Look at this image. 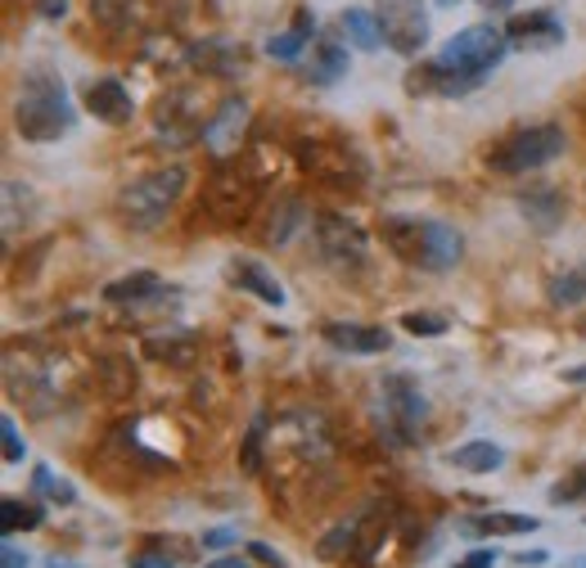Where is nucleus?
I'll return each instance as SVG.
<instances>
[{
    "mask_svg": "<svg viewBox=\"0 0 586 568\" xmlns=\"http://www.w3.org/2000/svg\"><path fill=\"white\" fill-rule=\"evenodd\" d=\"M73 122H78V113H73V100H69V91H63L59 78H50V73L23 78L19 100H14V126H19L23 140H32V145H50V140L69 135Z\"/></svg>",
    "mask_w": 586,
    "mask_h": 568,
    "instance_id": "f257e3e1",
    "label": "nucleus"
},
{
    "mask_svg": "<svg viewBox=\"0 0 586 568\" xmlns=\"http://www.w3.org/2000/svg\"><path fill=\"white\" fill-rule=\"evenodd\" d=\"M383 240L402 262L420 266V271H451L465 253V240L446 222H415V217H388L383 222Z\"/></svg>",
    "mask_w": 586,
    "mask_h": 568,
    "instance_id": "f03ea898",
    "label": "nucleus"
},
{
    "mask_svg": "<svg viewBox=\"0 0 586 568\" xmlns=\"http://www.w3.org/2000/svg\"><path fill=\"white\" fill-rule=\"evenodd\" d=\"M181 190H185V168L150 172V176L132 181V185L117 194V217L126 226H136V231H154L167 217V212H172V203L181 199Z\"/></svg>",
    "mask_w": 586,
    "mask_h": 568,
    "instance_id": "7ed1b4c3",
    "label": "nucleus"
},
{
    "mask_svg": "<svg viewBox=\"0 0 586 568\" xmlns=\"http://www.w3.org/2000/svg\"><path fill=\"white\" fill-rule=\"evenodd\" d=\"M510 50V37L492 23H474V28H461L438 54L442 68H451V73H461L470 82H483V73H492V68L505 59Z\"/></svg>",
    "mask_w": 586,
    "mask_h": 568,
    "instance_id": "20e7f679",
    "label": "nucleus"
},
{
    "mask_svg": "<svg viewBox=\"0 0 586 568\" xmlns=\"http://www.w3.org/2000/svg\"><path fill=\"white\" fill-rule=\"evenodd\" d=\"M564 154V131L559 126H528L510 135L505 145L492 150V172H505V176H524V172H537L546 163H555Z\"/></svg>",
    "mask_w": 586,
    "mask_h": 568,
    "instance_id": "39448f33",
    "label": "nucleus"
},
{
    "mask_svg": "<svg viewBox=\"0 0 586 568\" xmlns=\"http://www.w3.org/2000/svg\"><path fill=\"white\" fill-rule=\"evenodd\" d=\"M374 19L383 28V41L398 54H420L429 41V14L420 0H374Z\"/></svg>",
    "mask_w": 586,
    "mask_h": 568,
    "instance_id": "423d86ee",
    "label": "nucleus"
},
{
    "mask_svg": "<svg viewBox=\"0 0 586 568\" xmlns=\"http://www.w3.org/2000/svg\"><path fill=\"white\" fill-rule=\"evenodd\" d=\"M316 244H320L325 257H330L335 266H343V271H361L366 266V231L357 222L339 217V212L316 217Z\"/></svg>",
    "mask_w": 586,
    "mask_h": 568,
    "instance_id": "0eeeda50",
    "label": "nucleus"
},
{
    "mask_svg": "<svg viewBox=\"0 0 586 568\" xmlns=\"http://www.w3.org/2000/svg\"><path fill=\"white\" fill-rule=\"evenodd\" d=\"M244 126H248V104H244V100H226V104L204 122V145H208L217 159H226V154L239 150Z\"/></svg>",
    "mask_w": 586,
    "mask_h": 568,
    "instance_id": "6e6552de",
    "label": "nucleus"
},
{
    "mask_svg": "<svg viewBox=\"0 0 586 568\" xmlns=\"http://www.w3.org/2000/svg\"><path fill=\"white\" fill-rule=\"evenodd\" d=\"M82 100H86V109H91L100 122H109V126H126V122L136 118V100H132V91H126L117 78L91 82Z\"/></svg>",
    "mask_w": 586,
    "mask_h": 568,
    "instance_id": "1a4fd4ad",
    "label": "nucleus"
},
{
    "mask_svg": "<svg viewBox=\"0 0 586 568\" xmlns=\"http://www.w3.org/2000/svg\"><path fill=\"white\" fill-rule=\"evenodd\" d=\"M383 402H388V415L398 419L402 434H411L415 424L429 415V397H424L420 384L407 379V375H388V379H383Z\"/></svg>",
    "mask_w": 586,
    "mask_h": 568,
    "instance_id": "9d476101",
    "label": "nucleus"
},
{
    "mask_svg": "<svg viewBox=\"0 0 586 568\" xmlns=\"http://www.w3.org/2000/svg\"><path fill=\"white\" fill-rule=\"evenodd\" d=\"M325 334V343L330 347H339V352H361V357H370V352H388V329H379V325H357V321H330L320 329Z\"/></svg>",
    "mask_w": 586,
    "mask_h": 568,
    "instance_id": "9b49d317",
    "label": "nucleus"
},
{
    "mask_svg": "<svg viewBox=\"0 0 586 568\" xmlns=\"http://www.w3.org/2000/svg\"><path fill=\"white\" fill-rule=\"evenodd\" d=\"M230 284H239L244 294H253V298H263V303H271V307H285V284L263 266V262H253V257H235L230 262Z\"/></svg>",
    "mask_w": 586,
    "mask_h": 568,
    "instance_id": "f8f14e48",
    "label": "nucleus"
},
{
    "mask_svg": "<svg viewBox=\"0 0 586 568\" xmlns=\"http://www.w3.org/2000/svg\"><path fill=\"white\" fill-rule=\"evenodd\" d=\"M505 37L514 45H559L564 41V28H559L555 14H518V19H510Z\"/></svg>",
    "mask_w": 586,
    "mask_h": 568,
    "instance_id": "ddd939ff",
    "label": "nucleus"
},
{
    "mask_svg": "<svg viewBox=\"0 0 586 568\" xmlns=\"http://www.w3.org/2000/svg\"><path fill=\"white\" fill-rule=\"evenodd\" d=\"M461 532H465V537H524V532H537V519H533V515H505V510H492V515L465 519Z\"/></svg>",
    "mask_w": 586,
    "mask_h": 568,
    "instance_id": "4468645a",
    "label": "nucleus"
},
{
    "mask_svg": "<svg viewBox=\"0 0 586 568\" xmlns=\"http://www.w3.org/2000/svg\"><path fill=\"white\" fill-rule=\"evenodd\" d=\"M446 460H451L455 469H465V474H492V469L505 465V452H501L492 438H474V443H465V447H455Z\"/></svg>",
    "mask_w": 586,
    "mask_h": 568,
    "instance_id": "2eb2a0df",
    "label": "nucleus"
},
{
    "mask_svg": "<svg viewBox=\"0 0 586 568\" xmlns=\"http://www.w3.org/2000/svg\"><path fill=\"white\" fill-rule=\"evenodd\" d=\"M154 294H163V280L154 271H136V275H122V280L104 284V298L109 303H145Z\"/></svg>",
    "mask_w": 586,
    "mask_h": 568,
    "instance_id": "dca6fc26",
    "label": "nucleus"
},
{
    "mask_svg": "<svg viewBox=\"0 0 586 568\" xmlns=\"http://www.w3.org/2000/svg\"><path fill=\"white\" fill-rule=\"evenodd\" d=\"M339 28L348 32V41H352L357 50H379V45H383V28H379L374 10H348V14L339 19Z\"/></svg>",
    "mask_w": 586,
    "mask_h": 568,
    "instance_id": "f3484780",
    "label": "nucleus"
},
{
    "mask_svg": "<svg viewBox=\"0 0 586 568\" xmlns=\"http://www.w3.org/2000/svg\"><path fill=\"white\" fill-rule=\"evenodd\" d=\"M41 519H45V510L37 501H14V496H10V501L0 506V532H6V537L41 528Z\"/></svg>",
    "mask_w": 586,
    "mask_h": 568,
    "instance_id": "a211bd4d",
    "label": "nucleus"
},
{
    "mask_svg": "<svg viewBox=\"0 0 586 568\" xmlns=\"http://www.w3.org/2000/svg\"><path fill=\"white\" fill-rule=\"evenodd\" d=\"M307 37H311V14H298V23H294L289 32H276V37L267 41V54H271V59H280V63H289V59H298V54H302Z\"/></svg>",
    "mask_w": 586,
    "mask_h": 568,
    "instance_id": "6ab92c4d",
    "label": "nucleus"
},
{
    "mask_svg": "<svg viewBox=\"0 0 586 568\" xmlns=\"http://www.w3.org/2000/svg\"><path fill=\"white\" fill-rule=\"evenodd\" d=\"M32 487L45 496V501H59V506H73V501H78V487H73L69 478H59L50 465H37V474H32Z\"/></svg>",
    "mask_w": 586,
    "mask_h": 568,
    "instance_id": "aec40b11",
    "label": "nucleus"
},
{
    "mask_svg": "<svg viewBox=\"0 0 586 568\" xmlns=\"http://www.w3.org/2000/svg\"><path fill=\"white\" fill-rule=\"evenodd\" d=\"M348 73V50L339 41H320V63L311 68V78L316 82H335Z\"/></svg>",
    "mask_w": 586,
    "mask_h": 568,
    "instance_id": "412c9836",
    "label": "nucleus"
},
{
    "mask_svg": "<svg viewBox=\"0 0 586 568\" xmlns=\"http://www.w3.org/2000/svg\"><path fill=\"white\" fill-rule=\"evenodd\" d=\"M582 298H586V266H577V271H568V275H559V280H551V303L573 307V303H582Z\"/></svg>",
    "mask_w": 586,
    "mask_h": 568,
    "instance_id": "4be33fe9",
    "label": "nucleus"
},
{
    "mask_svg": "<svg viewBox=\"0 0 586 568\" xmlns=\"http://www.w3.org/2000/svg\"><path fill=\"white\" fill-rule=\"evenodd\" d=\"M524 212H528V217H537L542 231H551L559 222V199H555V190H537L533 199H524Z\"/></svg>",
    "mask_w": 586,
    "mask_h": 568,
    "instance_id": "5701e85b",
    "label": "nucleus"
},
{
    "mask_svg": "<svg viewBox=\"0 0 586 568\" xmlns=\"http://www.w3.org/2000/svg\"><path fill=\"white\" fill-rule=\"evenodd\" d=\"M402 329H411L415 338H442L451 325H446V316H433V312H407Z\"/></svg>",
    "mask_w": 586,
    "mask_h": 568,
    "instance_id": "b1692460",
    "label": "nucleus"
},
{
    "mask_svg": "<svg viewBox=\"0 0 586 568\" xmlns=\"http://www.w3.org/2000/svg\"><path fill=\"white\" fill-rule=\"evenodd\" d=\"M95 19L104 28H122L126 19H132V0H95Z\"/></svg>",
    "mask_w": 586,
    "mask_h": 568,
    "instance_id": "393cba45",
    "label": "nucleus"
},
{
    "mask_svg": "<svg viewBox=\"0 0 586 568\" xmlns=\"http://www.w3.org/2000/svg\"><path fill=\"white\" fill-rule=\"evenodd\" d=\"M244 474H257V469H263V424H253V429H248V438H244Z\"/></svg>",
    "mask_w": 586,
    "mask_h": 568,
    "instance_id": "a878e982",
    "label": "nucleus"
},
{
    "mask_svg": "<svg viewBox=\"0 0 586 568\" xmlns=\"http://www.w3.org/2000/svg\"><path fill=\"white\" fill-rule=\"evenodd\" d=\"M582 496H586V465H582V469H573V474H568V483L551 487V501H582Z\"/></svg>",
    "mask_w": 586,
    "mask_h": 568,
    "instance_id": "bb28decb",
    "label": "nucleus"
},
{
    "mask_svg": "<svg viewBox=\"0 0 586 568\" xmlns=\"http://www.w3.org/2000/svg\"><path fill=\"white\" fill-rule=\"evenodd\" d=\"M0 438H6V465L23 460V438H19V424L10 415H0Z\"/></svg>",
    "mask_w": 586,
    "mask_h": 568,
    "instance_id": "cd10ccee",
    "label": "nucleus"
},
{
    "mask_svg": "<svg viewBox=\"0 0 586 568\" xmlns=\"http://www.w3.org/2000/svg\"><path fill=\"white\" fill-rule=\"evenodd\" d=\"M248 555H253L257 564H267V568H289V559H285L280 550H271L267 541H248Z\"/></svg>",
    "mask_w": 586,
    "mask_h": 568,
    "instance_id": "c85d7f7f",
    "label": "nucleus"
},
{
    "mask_svg": "<svg viewBox=\"0 0 586 568\" xmlns=\"http://www.w3.org/2000/svg\"><path fill=\"white\" fill-rule=\"evenodd\" d=\"M496 564V550L492 546H479V550H470L461 564H451V568H492Z\"/></svg>",
    "mask_w": 586,
    "mask_h": 568,
    "instance_id": "c756f323",
    "label": "nucleus"
},
{
    "mask_svg": "<svg viewBox=\"0 0 586 568\" xmlns=\"http://www.w3.org/2000/svg\"><path fill=\"white\" fill-rule=\"evenodd\" d=\"M235 537H239L235 528H213V532H204V546H208V550H222V546H230Z\"/></svg>",
    "mask_w": 586,
    "mask_h": 568,
    "instance_id": "7c9ffc66",
    "label": "nucleus"
},
{
    "mask_svg": "<svg viewBox=\"0 0 586 568\" xmlns=\"http://www.w3.org/2000/svg\"><path fill=\"white\" fill-rule=\"evenodd\" d=\"M0 568H28V555H19V546H0Z\"/></svg>",
    "mask_w": 586,
    "mask_h": 568,
    "instance_id": "2f4dec72",
    "label": "nucleus"
},
{
    "mask_svg": "<svg viewBox=\"0 0 586 568\" xmlns=\"http://www.w3.org/2000/svg\"><path fill=\"white\" fill-rule=\"evenodd\" d=\"M37 10L45 19H63V10H69V0H37Z\"/></svg>",
    "mask_w": 586,
    "mask_h": 568,
    "instance_id": "473e14b6",
    "label": "nucleus"
},
{
    "mask_svg": "<svg viewBox=\"0 0 586 568\" xmlns=\"http://www.w3.org/2000/svg\"><path fill=\"white\" fill-rule=\"evenodd\" d=\"M132 568H176V564H167L163 555H136V559H132Z\"/></svg>",
    "mask_w": 586,
    "mask_h": 568,
    "instance_id": "72a5a7b5",
    "label": "nucleus"
},
{
    "mask_svg": "<svg viewBox=\"0 0 586 568\" xmlns=\"http://www.w3.org/2000/svg\"><path fill=\"white\" fill-rule=\"evenodd\" d=\"M204 568H248V559H239V555H226V559H213V564H204Z\"/></svg>",
    "mask_w": 586,
    "mask_h": 568,
    "instance_id": "f704fd0d",
    "label": "nucleus"
},
{
    "mask_svg": "<svg viewBox=\"0 0 586 568\" xmlns=\"http://www.w3.org/2000/svg\"><path fill=\"white\" fill-rule=\"evenodd\" d=\"M514 564H546V550H518Z\"/></svg>",
    "mask_w": 586,
    "mask_h": 568,
    "instance_id": "c9c22d12",
    "label": "nucleus"
},
{
    "mask_svg": "<svg viewBox=\"0 0 586 568\" xmlns=\"http://www.w3.org/2000/svg\"><path fill=\"white\" fill-rule=\"evenodd\" d=\"M479 6H487V10H510V0H479Z\"/></svg>",
    "mask_w": 586,
    "mask_h": 568,
    "instance_id": "e433bc0d",
    "label": "nucleus"
},
{
    "mask_svg": "<svg viewBox=\"0 0 586 568\" xmlns=\"http://www.w3.org/2000/svg\"><path fill=\"white\" fill-rule=\"evenodd\" d=\"M564 379H568V384H582V379H586V366H582V371H568Z\"/></svg>",
    "mask_w": 586,
    "mask_h": 568,
    "instance_id": "4c0bfd02",
    "label": "nucleus"
},
{
    "mask_svg": "<svg viewBox=\"0 0 586 568\" xmlns=\"http://www.w3.org/2000/svg\"><path fill=\"white\" fill-rule=\"evenodd\" d=\"M564 568H586V555H582V559H568Z\"/></svg>",
    "mask_w": 586,
    "mask_h": 568,
    "instance_id": "58836bf2",
    "label": "nucleus"
}]
</instances>
